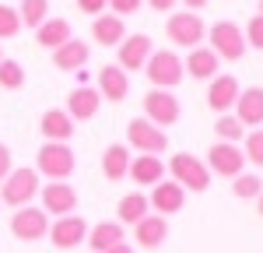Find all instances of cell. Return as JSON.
I'll use <instances>...</instances> for the list:
<instances>
[{
  "instance_id": "1",
  "label": "cell",
  "mask_w": 263,
  "mask_h": 253,
  "mask_svg": "<svg viewBox=\"0 0 263 253\" xmlns=\"http://www.w3.org/2000/svg\"><path fill=\"white\" fill-rule=\"evenodd\" d=\"M203 39L211 42L207 49L218 57V60H228V63H235V60H242L246 57V35H242V28L235 25V21H214L211 28H207V35Z\"/></svg>"
},
{
  "instance_id": "2",
  "label": "cell",
  "mask_w": 263,
  "mask_h": 253,
  "mask_svg": "<svg viewBox=\"0 0 263 253\" xmlns=\"http://www.w3.org/2000/svg\"><path fill=\"white\" fill-rule=\"evenodd\" d=\"M74 169H78V155H74L70 144H49L46 141L35 155V172L46 176L49 183H67V176Z\"/></svg>"
},
{
  "instance_id": "3",
  "label": "cell",
  "mask_w": 263,
  "mask_h": 253,
  "mask_svg": "<svg viewBox=\"0 0 263 253\" xmlns=\"http://www.w3.org/2000/svg\"><path fill=\"white\" fill-rule=\"evenodd\" d=\"M39 197V172L28 166L11 169L7 179L0 183V204H11V208H28L32 201Z\"/></svg>"
},
{
  "instance_id": "4",
  "label": "cell",
  "mask_w": 263,
  "mask_h": 253,
  "mask_svg": "<svg viewBox=\"0 0 263 253\" xmlns=\"http://www.w3.org/2000/svg\"><path fill=\"white\" fill-rule=\"evenodd\" d=\"M144 78L151 81V88L172 92V88L186 78V74H182V57L176 49H155V53L147 57V63H144Z\"/></svg>"
},
{
  "instance_id": "5",
  "label": "cell",
  "mask_w": 263,
  "mask_h": 253,
  "mask_svg": "<svg viewBox=\"0 0 263 253\" xmlns=\"http://www.w3.org/2000/svg\"><path fill=\"white\" fill-rule=\"evenodd\" d=\"M168 172H172V183H179L182 190H193V193H203L211 187V169L203 166V158L190 155V151H179L168 158Z\"/></svg>"
},
{
  "instance_id": "6",
  "label": "cell",
  "mask_w": 263,
  "mask_h": 253,
  "mask_svg": "<svg viewBox=\"0 0 263 253\" xmlns=\"http://www.w3.org/2000/svg\"><path fill=\"white\" fill-rule=\"evenodd\" d=\"M165 35L172 46H182L186 53H190V46L197 49L207 35V25H203L200 14H193V11H176V14H168L165 21Z\"/></svg>"
},
{
  "instance_id": "7",
  "label": "cell",
  "mask_w": 263,
  "mask_h": 253,
  "mask_svg": "<svg viewBox=\"0 0 263 253\" xmlns=\"http://www.w3.org/2000/svg\"><path fill=\"white\" fill-rule=\"evenodd\" d=\"M179 116H182V105H179V99H176L172 92L151 88V92L144 95V120H151L158 130L179 123Z\"/></svg>"
},
{
  "instance_id": "8",
  "label": "cell",
  "mask_w": 263,
  "mask_h": 253,
  "mask_svg": "<svg viewBox=\"0 0 263 253\" xmlns=\"http://www.w3.org/2000/svg\"><path fill=\"white\" fill-rule=\"evenodd\" d=\"M126 148H137L141 155H162L165 148H168V134L158 130L151 120L137 116V120L126 123Z\"/></svg>"
},
{
  "instance_id": "9",
  "label": "cell",
  "mask_w": 263,
  "mask_h": 253,
  "mask_svg": "<svg viewBox=\"0 0 263 253\" xmlns=\"http://www.w3.org/2000/svg\"><path fill=\"white\" fill-rule=\"evenodd\" d=\"M203 166L211 169V176H224V179H235L246 169V155L239 144H224V141H214L207 148V162Z\"/></svg>"
},
{
  "instance_id": "10",
  "label": "cell",
  "mask_w": 263,
  "mask_h": 253,
  "mask_svg": "<svg viewBox=\"0 0 263 253\" xmlns=\"http://www.w3.org/2000/svg\"><path fill=\"white\" fill-rule=\"evenodd\" d=\"M46 232H49V218L42 208L28 204V208H18L11 214V236L21 243H39V239H46Z\"/></svg>"
},
{
  "instance_id": "11",
  "label": "cell",
  "mask_w": 263,
  "mask_h": 253,
  "mask_svg": "<svg viewBox=\"0 0 263 253\" xmlns=\"http://www.w3.org/2000/svg\"><path fill=\"white\" fill-rule=\"evenodd\" d=\"M88 222H84L81 214H63V218H57L53 225H49V239H53V246L57 250H78L84 239H88Z\"/></svg>"
},
{
  "instance_id": "12",
  "label": "cell",
  "mask_w": 263,
  "mask_h": 253,
  "mask_svg": "<svg viewBox=\"0 0 263 253\" xmlns=\"http://www.w3.org/2000/svg\"><path fill=\"white\" fill-rule=\"evenodd\" d=\"M155 53V46H151V35H144V32H134V35H126V39L116 46V67L120 70H144V63L147 57Z\"/></svg>"
},
{
  "instance_id": "13",
  "label": "cell",
  "mask_w": 263,
  "mask_h": 253,
  "mask_svg": "<svg viewBox=\"0 0 263 253\" xmlns=\"http://www.w3.org/2000/svg\"><path fill=\"white\" fill-rule=\"evenodd\" d=\"M39 197H42V211L46 214H74L78 211V190L70 187V183H46L39 187Z\"/></svg>"
},
{
  "instance_id": "14",
  "label": "cell",
  "mask_w": 263,
  "mask_h": 253,
  "mask_svg": "<svg viewBox=\"0 0 263 253\" xmlns=\"http://www.w3.org/2000/svg\"><path fill=\"white\" fill-rule=\"evenodd\" d=\"M182 204H186V190L179 183H172V179H162V183H155L151 193H147V208H155L162 218L168 214H179Z\"/></svg>"
},
{
  "instance_id": "15",
  "label": "cell",
  "mask_w": 263,
  "mask_h": 253,
  "mask_svg": "<svg viewBox=\"0 0 263 253\" xmlns=\"http://www.w3.org/2000/svg\"><path fill=\"white\" fill-rule=\"evenodd\" d=\"M102 105V95L91 88V84H78V88H70L67 92V116L74 120V123H84V120H91L95 113H99Z\"/></svg>"
},
{
  "instance_id": "16",
  "label": "cell",
  "mask_w": 263,
  "mask_h": 253,
  "mask_svg": "<svg viewBox=\"0 0 263 253\" xmlns=\"http://www.w3.org/2000/svg\"><path fill=\"white\" fill-rule=\"evenodd\" d=\"M39 130L49 144H67L74 134H78V123L63 113V109H46L39 116Z\"/></svg>"
},
{
  "instance_id": "17",
  "label": "cell",
  "mask_w": 263,
  "mask_h": 253,
  "mask_svg": "<svg viewBox=\"0 0 263 253\" xmlns=\"http://www.w3.org/2000/svg\"><path fill=\"white\" fill-rule=\"evenodd\" d=\"M95 92H99L105 102H123V99L130 95V78H126V70H120L116 63H105V67L99 70Z\"/></svg>"
},
{
  "instance_id": "18",
  "label": "cell",
  "mask_w": 263,
  "mask_h": 253,
  "mask_svg": "<svg viewBox=\"0 0 263 253\" xmlns=\"http://www.w3.org/2000/svg\"><path fill=\"white\" fill-rule=\"evenodd\" d=\"M232 109H235L232 116H235L242 127H263V88L253 84V88L239 92V99H235Z\"/></svg>"
},
{
  "instance_id": "19",
  "label": "cell",
  "mask_w": 263,
  "mask_h": 253,
  "mask_svg": "<svg viewBox=\"0 0 263 253\" xmlns=\"http://www.w3.org/2000/svg\"><path fill=\"white\" fill-rule=\"evenodd\" d=\"M239 81L232 78V74H218V78H211V88H207V105L221 116V113H228L232 105H235V99H239Z\"/></svg>"
},
{
  "instance_id": "20",
  "label": "cell",
  "mask_w": 263,
  "mask_h": 253,
  "mask_svg": "<svg viewBox=\"0 0 263 253\" xmlns=\"http://www.w3.org/2000/svg\"><path fill=\"white\" fill-rule=\"evenodd\" d=\"M218 57L207 49V46H197V49H190L186 53V60H182V74H190V78H197V81H211V78H218Z\"/></svg>"
},
{
  "instance_id": "21",
  "label": "cell",
  "mask_w": 263,
  "mask_h": 253,
  "mask_svg": "<svg viewBox=\"0 0 263 253\" xmlns=\"http://www.w3.org/2000/svg\"><path fill=\"white\" fill-rule=\"evenodd\" d=\"M126 176H134L137 187H155L165 179V162L158 155H141V158H130V169Z\"/></svg>"
},
{
  "instance_id": "22",
  "label": "cell",
  "mask_w": 263,
  "mask_h": 253,
  "mask_svg": "<svg viewBox=\"0 0 263 253\" xmlns=\"http://www.w3.org/2000/svg\"><path fill=\"white\" fill-rule=\"evenodd\" d=\"M134 239L141 243L144 250H158L165 239H168V222H165L162 214H147V218H141L134 225Z\"/></svg>"
},
{
  "instance_id": "23",
  "label": "cell",
  "mask_w": 263,
  "mask_h": 253,
  "mask_svg": "<svg viewBox=\"0 0 263 253\" xmlns=\"http://www.w3.org/2000/svg\"><path fill=\"white\" fill-rule=\"evenodd\" d=\"M91 39L99 46H120L126 39V25L116 14H99V18H91Z\"/></svg>"
},
{
  "instance_id": "24",
  "label": "cell",
  "mask_w": 263,
  "mask_h": 253,
  "mask_svg": "<svg viewBox=\"0 0 263 253\" xmlns=\"http://www.w3.org/2000/svg\"><path fill=\"white\" fill-rule=\"evenodd\" d=\"M88 250L91 253H105L112 250V246H120L123 243V225L120 222H99V225H91L88 229Z\"/></svg>"
},
{
  "instance_id": "25",
  "label": "cell",
  "mask_w": 263,
  "mask_h": 253,
  "mask_svg": "<svg viewBox=\"0 0 263 253\" xmlns=\"http://www.w3.org/2000/svg\"><path fill=\"white\" fill-rule=\"evenodd\" d=\"M91 57V46L81 39H67L60 49H53V63L60 67V70H81L84 63Z\"/></svg>"
},
{
  "instance_id": "26",
  "label": "cell",
  "mask_w": 263,
  "mask_h": 253,
  "mask_svg": "<svg viewBox=\"0 0 263 253\" xmlns=\"http://www.w3.org/2000/svg\"><path fill=\"white\" fill-rule=\"evenodd\" d=\"M67 39H74L67 18H46L39 28H35V42H39L42 49H60Z\"/></svg>"
},
{
  "instance_id": "27",
  "label": "cell",
  "mask_w": 263,
  "mask_h": 253,
  "mask_svg": "<svg viewBox=\"0 0 263 253\" xmlns=\"http://www.w3.org/2000/svg\"><path fill=\"white\" fill-rule=\"evenodd\" d=\"M147 193H141V190H134V193H126V197H120V204H116V222L120 225H137L141 218H147Z\"/></svg>"
},
{
  "instance_id": "28",
  "label": "cell",
  "mask_w": 263,
  "mask_h": 253,
  "mask_svg": "<svg viewBox=\"0 0 263 253\" xmlns=\"http://www.w3.org/2000/svg\"><path fill=\"white\" fill-rule=\"evenodd\" d=\"M126 169H130V148L126 144H109L102 151V176L105 179H123L126 176Z\"/></svg>"
},
{
  "instance_id": "29",
  "label": "cell",
  "mask_w": 263,
  "mask_h": 253,
  "mask_svg": "<svg viewBox=\"0 0 263 253\" xmlns=\"http://www.w3.org/2000/svg\"><path fill=\"white\" fill-rule=\"evenodd\" d=\"M18 18L25 28H39L42 21L49 18V0H21Z\"/></svg>"
},
{
  "instance_id": "30",
  "label": "cell",
  "mask_w": 263,
  "mask_h": 253,
  "mask_svg": "<svg viewBox=\"0 0 263 253\" xmlns=\"http://www.w3.org/2000/svg\"><path fill=\"white\" fill-rule=\"evenodd\" d=\"M214 134H218V141H224V144H235V141L246 137V127L239 123L232 113H221V116L214 120Z\"/></svg>"
},
{
  "instance_id": "31",
  "label": "cell",
  "mask_w": 263,
  "mask_h": 253,
  "mask_svg": "<svg viewBox=\"0 0 263 253\" xmlns=\"http://www.w3.org/2000/svg\"><path fill=\"white\" fill-rule=\"evenodd\" d=\"M0 88L4 92H18V88H25V67H21L18 60H0Z\"/></svg>"
},
{
  "instance_id": "32",
  "label": "cell",
  "mask_w": 263,
  "mask_h": 253,
  "mask_svg": "<svg viewBox=\"0 0 263 253\" xmlns=\"http://www.w3.org/2000/svg\"><path fill=\"white\" fill-rule=\"evenodd\" d=\"M260 190H263L260 176H246V172H239V176L232 179V193H235L239 201H256V197H260Z\"/></svg>"
},
{
  "instance_id": "33",
  "label": "cell",
  "mask_w": 263,
  "mask_h": 253,
  "mask_svg": "<svg viewBox=\"0 0 263 253\" xmlns=\"http://www.w3.org/2000/svg\"><path fill=\"white\" fill-rule=\"evenodd\" d=\"M246 162H253V166H263V127L256 130H249L246 134Z\"/></svg>"
},
{
  "instance_id": "34",
  "label": "cell",
  "mask_w": 263,
  "mask_h": 253,
  "mask_svg": "<svg viewBox=\"0 0 263 253\" xmlns=\"http://www.w3.org/2000/svg\"><path fill=\"white\" fill-rule=\"evenodd\" d=\"M21 32V18L14 7H7V4H0V39H14Z\"/></svg>"
},
{
  "instance_id": "35",
  "label": "cell",
  "mask_w": 263,
  "mask_h": 253,
  "mask_svg": "<svg viewBox=\"0 0 263 253\" xmlns=\"http://www.w3.org/2000/svg\"><path fill=\"white\" fill-rule=\"evenodd\" d=\"M242 35H246V42H249L253 49H263V14H253V18H249Z\"/></svg>"
},
{
  "instance_id": "36",
  "label": "cell",
  "mask_w": 263,
  "mask_h": 253,
  "mask_svg": "<svg viewBox=\"0 0 263 253\" xmlns=\"http://www.w3.org/2000/svg\"><path fill=\"white\" fill-rule=\"evenodd\" d=\"M144 0H109V7H112V14L116 18H126V14H137L141 11Z\"/></svg>"
},
{
  "instance_id": "37",
  "label": "cell",
  "mask_w": 263,
  "mask_h": 253,
  "mask_svg": "<svg viewBox=\"0 0 263 253\" xmlns=\"http://www.w3.org/2000/svg\"><path fill=\"white\" fill-rule=\"evenodd\" d=\"M74 4H78V11H81V14L99 18V14H105V4H109V0H74Z\"/></svg>"
},
{
  "instance_id": "38",
  "label": "cell",
  "mask_w": 263,
  "mask_h": 253,
  "mask_svg": "<svg viewBox=\"0 0 263 253\" xmlns=\"http://www.w3.org/2000/svg\"><path fill=\"white\" fill-rule=\"evenodd\" d=\"M14 169V158H11V148L7 144H0V183L7 179V172Z\"/></svg>"
},
{
  "instance_id": "39",
  "label": "cell",
  "mask_w": 263,
  "mask_h": 253,
  "mask_svg": "<svg viewBox=\"0 0 263 253\" xmlns=\"http://www.w3.org/2000/svg\"><path fill=\"white\" fill-rule=\"evenodd\" d=\"M144 4H147L151 11H158V14H162V11H172V7H176V0H144Z\"/></svg>"
},
{
  "instance_id": "40",
  "label": "cell",
  "mask_w": 263,
  "mask_h": 253,
  "mask_svg": "<svg viewBox=\"0 0 263 253\" xmlns=\"http://www.w3.org/2000/svg\"><path fill=\"white\" fill-rule=\"evenodd\" d=\"M179 4L186 7V11H193V14H197V11H203V7H207L211 0H179Z\"/></svg>"
},
{
  "instance_id": "41",
  "label": "cell",
  "mask_w": 263,
  "mask_h": 253,
  "mask_svg": "<svg viewBox=\"0 0 263 253\" xmlns=\"http://www.w3.org/2000/svg\"><path fill=\"white\" fill-rule=\"evenodd\" d=\"M105 253H134V246L130 243H120V246H112V250H105Z\"/></svg>"
},
{
  "instance_id": "42",
  "label": "cell",
  "mask_w": 263,
  "mask_h": 253,
  "mask_svg": "<svg viewBox=\"0 0 263 253\" xmlns=\"http://www.w3.org/2000/svg\"><path fill=\"white\" fill-rule=\"evenodd\" d=\"M256 214L263 218V190H260V197H256Z\"/></svg>"
},
{
  "instance_id": "43",
  "label": "cell",
  "mask_w": 263,
  "mask_h": 253,
  "mask_svg": "<svg viewBox=\"0 0 263 253\" xmlns=\"http://www.w3.org/2000/svg\"><path fill=\"white\" fill-rule=\"evenodd\" d=\"M256 14H263V0H260V11H256Z\"/></svg>"
},
{
  "instance_id": "44",
  "label": "cell",
  "mask_w": 263,
  "mask_h": 253,
  "mask_svg": "<svg viewBox=\"0 0 263 253\" xmlns=\"http://www.w3.org/2000/svg\"><path fill=\"white\" fill-rule=\"evenodd\" d=\"M0 60H4V46H0Z\"/></svg>"
}]
</instances>
